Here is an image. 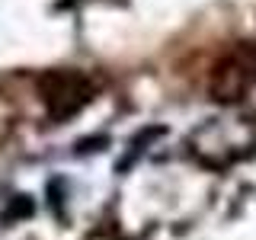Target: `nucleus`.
<instances>
[{
	"label": "nucleus",
	"instance_id": "1",
	"mask_svg": "<svg viewBox=\"0 0 256 240\" xmlns=\"http://www.w3.org/2000/svg\"><path fill=\"white\" fill-rule=\"evenodd\" d=\"M38 100L54 122H68L93 100V84L80 70H45L38 77Z\"/></svg>",
	"mask_w": 256,
	"mask_h": 240
},
{
	"label": "nucleus",
	"instance_id": "2",
	"mask_svg": "<svg viewBox=\"0 0 256 240\" xmlns=\"http://www.w3.org/2000/svg\"><path fill=\"white\" fill-rule=\"evenodd\" d=\"M256 84V52L250 45H237L212 68V96L221 102L240 100Z\"/></svg>",
	"mask_w": 256,
	"mask_h": 240
}]
</instances>
